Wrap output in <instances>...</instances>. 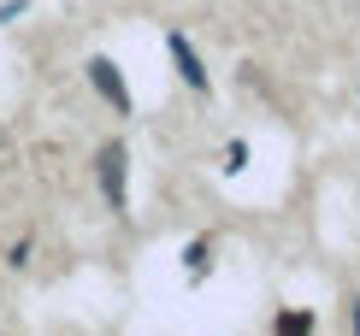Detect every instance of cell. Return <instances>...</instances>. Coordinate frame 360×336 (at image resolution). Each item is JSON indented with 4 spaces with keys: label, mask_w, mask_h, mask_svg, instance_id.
<instances>
[{
    "label": "cell",
    "mask_w": 360,
    "mask_h": 336,
    "mask_svg": "<svg viewBox=\"0 0 360 336\" xmlns=\"http://www.w3.org/2000/svg\"><path fill=\"white\" fill-rule=\"evenodd\" d=\"M95 165H101V195L112 201V212H124V148H118V142H107Z\"/></svg>",
    "instance_id": "obj_1"
},
{
    "label": "cell",
    "mask_w": 360,
    "mask_h": 336,
    "mask_svg": "<svg viewBox=\"0 0 360 336\" xmlns=\"http://www.w3.org/2000/svg\"><path fill=\"white\" fill-rule=\"evenodd\" d=\"M89 77H95V89L118 106V112H130V89H124V77H118L112 59H89Z\"/></svg>",
    "instance_id": "obj_2"
},
{
    "label": "cell",
    "mask_w": 360,
    "mask_h": 336,
    "mask_svg": "<svg viewBox=\"0 0 360 336\" xmlns=\"http://www.w3.org/2000/svg\"><path fill=\"white\" fill-rule=\"evenodd\" d=\"M172 59H177V71H184L189 89H207V71H201V59H195V48H189L184 36H172Z\"/></svg>",
    "instance_id": "obj_3"
},
{
    "label": "cell",
    "mask_w": 360,
    "mask_h": 336,
    "mask_svg": "<svg viewBox=\"0 0 360 336\" xmlns=\"http://www.w3.org/2000/svg\"><path fill=\"white\" fill-rule=\"evenodd\" d=\"M278 330H283V336H295V330H313V313H283V318H278Z\"/></svg>",
    "instance_id": "obj_4"
},
{
    "label": "cell",
    "mask_w": 360,
    "mask_h": 336,
    "mask_svg": "<svg viewBox=\"0 0 360 336\" xmlns=\"http://www.w3.org/2000/svg\"><path fill=\"white\" fill-rule=\"evenodd\" d=\"M201 271H207V242H195L189 248V278H201Z\"/></svg>",
    "instance_id": "obj_5"
},
{
    "label": "cell",
    "mask_w": 360,
    "mask_h": 336,
    "mask_svg": "<svg viewBox=\"0 0 360 336\" xmlns=\"http://www.w3.org/2000/svg\"><path fill=\"white\" fill-rule=\"evenodd\" d=\"M354 325H360V313H354Z\"/></svg>",
    "instance_id": "obj_6"
}]
</instances>
